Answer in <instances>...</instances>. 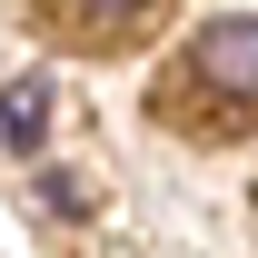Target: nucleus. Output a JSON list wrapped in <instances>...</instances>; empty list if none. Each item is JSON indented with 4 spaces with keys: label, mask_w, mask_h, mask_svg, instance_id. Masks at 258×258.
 <instances>
[{
    "label": "nucleus",
    "mask_w": 258,
    "mask_h": 258,
    "mask_svg": "<svg viewBox=\"0 0 258 258\" xmlns=\"http://www.w3.org/2000/svg\"><path fill=\"white\" fill-rule=\"evenodd\" d=\"M189 70L209 80V90L258 99V20H209V30L189 40Z\"/></svg>",
    "instance_id": "nucleus-1"
},
{
    "label": "nucleus",
    "mask_w": 258,
    "mask_h": 258,
    "mask_svg": "<svg viewBox=\"0 0 258 258\" xmlns=\"http://www.w3.org/2000/svg\"><path fill=\"white\" fill-rule=\"evenodd\" d=\"M0 129H10V139H20V149H40V129H50V80H10V90H0Z\"/></svg>",
    "instance_id": "nucleus-2"
},
{
    "label": "nucleus",
    "mask_w": 258,
    "mask_h": 258,
    "mask_svg": "<svg viewBox=\"0 0 258 258\" xmlns=\"http://www.w3.org/2000/svg\"><path fill=\"white\" fill-rule=\"evenodd\" d=\"M80 10H90V20H119V10H139V0H80Z\"/></svg>",
    "instance_id": "nucleus-3"
}]
</instances>
